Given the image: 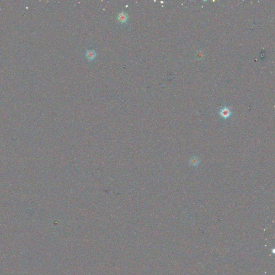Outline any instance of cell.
I'll return each mask as SVG.
<instances>
[{
    "mask_svg": "<svg viewBox=\"0 0 275 275\" xmlns=\"http://www.w3.org/2000/svg\"><path fill=\"white\" fill-rule=\"evenodd\" d=\"M189 162L192 167H197L200 164V159L197 156H193L190 159Z\"/></svg>",
    "mask_w": 275,
    "mask_h": 275,
    "instance_id": "cell-4",
    "label": "cell"
},
{
    "mask_svg": "<svg viewBox=\"0 0 275 275\" xmlns=\"http://www.w3.org/2000/svg\"><path fill=\"white\" fill-rule=\"evenodd\" d=\"M231 109L228 107H224L219 111V115L224 119H228L231 116Z\"/></svg>",
    "mask_w": 275,
    "mask_h": 275,
    "instance_id": "cell-1",
    "label": "cell"
},
{
    "mask_svg": "<svg viewBox=\"0 0 275 275\" xmlns=\"http://www.w3.org/2000/svg\"><path fill=\"white\" fill-rule=\"evenodd\" d=\"M117 19L121 23H126L129 19V15L127 13L124 11H121L118 13L117 16Z\"/></svg>",
    "mask_w": 275,
    "mask_h": 275,
    "instance_id": "cell-2",
    "label": "cell"
},
{
    "mask_svg": "<svg viewBox=\"0 0 275 275\" xmlns=\"http://www.w3.org/2000/svg\"><path fill=\"white\" fill-rule=\"evenodd\" d=\"M85 55H86V57L88 58L89 60H92L96 57V53L95 51H94L93 49L88 50V51H87V52L85 53Z\"/></svg>",
    "mask_w": 275,
    "mask_h": 275,
    "instance_id": "cell-3",
    "label": "cell"
}]
</instances>
